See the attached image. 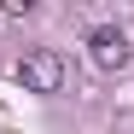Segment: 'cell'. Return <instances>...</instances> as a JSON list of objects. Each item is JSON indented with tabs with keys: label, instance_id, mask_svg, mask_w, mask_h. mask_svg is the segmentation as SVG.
<instances>
[{
	"label": "cell",
	"instance_id": "obj_1",
	"mask_svg": "<svg viewBox=\"0 0 134 134\" xmlns=\"http://www.w3.org/2000/svg\"><path fill=\"white\" fill-rule=\"evenodd\" d=\"M18 82H24L29 93H58L64 87V58L53 47H35V53H24V64H18Z\"/></svg>",
	"mask_w": 134,
	"mask_h": 134
},
{
	"label": "cell",
	"instance_id": "obj_2",
	"mask_svg": "<svg viewBox=\"0 0 134 134\" xmlns=\"http://www.w3.org/2000/svg\"><path fill=\"white\" fill-rule=\"evenodd\" d=\"M87 58H93L99 70H122V64L134 58V47H128V35L117 24H99L93 35H87Z\"/></svg>",
	"mask_w": 134,
	"mask_h": 134
}]
</instances>
